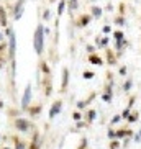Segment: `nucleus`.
I'll return each mask as SVG.
<instances>
[{"label": "nucleus", "mask_w": 141, "mask_h": 149, "mask_svg": "<svg viewBox=\"0 0 141 149\" xmlns=\"http://www.w3.org/2000/svg\"><path fill=\"white\" fill-rule=\"evenodd\" d=\"M134 2H138V0H134Z\"/></svg>", "instance_id": "nucleus-50"}, {"label": "nucleus", "mask_w": 141, "mask_h": 149, "mask_svg": "<svg viewBox=\"0 0 141 149\" xmlns=\"http://www.w3.org/2000/svg\"><path fill=\"white\" fill-rule=\"evenodd\" d=\"M90 15H92V18H102L103 17V8L99 5H92V8H90Z\"/></svg>", "instance_id": "nucleus-18"}, {"label": "nucleus", "mask_w": 141, "mask_h": 149, "mask_svg": "<svg viewBox=\"0 0 141 149\" xmlns=\"http://www.w3.org/2000/svg\"><path fill=\"white\" fill-rule=\"evenodd\" d=\"M133 130L131 128H118L117 130V139L121 141V139H125V138H133Z\"/></svg>", "instance_id": "nucleus-10"}, {"label": "nucleus", "mask_w": 141, "mask_h": 149, "mask_svg": "<svg viewBox=\"0 0 141 149\" xmlns=\"http://www.w3.org/2000/svg\"><path fill=\"white\" fill-rule=\"evenodd\" d=\"M138 120H140V111H138V110H131L130 117L126 118V121H128L130 124H131V123H136Z\"/></svg>", "instance_id": "nucleus-22"}, {"label": "nucleus", "mask_w": 141, "mask_h": 149, "mask_svg": "<svg viewBox=\"0 0 141 149\" xmlns=\"http://www.w3.org/2000/svg\"><path fill=\"white\" fill-rule=\"evenodd\" d=\"M102 31H103V34L107 36V34H110V33H112V26H110V25H103Z\"/></svg>", "instance_id": "nucleus-39"}, {"label": "nucleus", "mask_w": 141, "mask_h": 149, "mask_svg": "<svg viewBox=\"0 0 141 149\" xmlns=\"http://www.w3.org/2000/svg\"><path fill=\"white\" fill-rule=\"evenodd\" d=\"M49 18H51V12H49V10H44V13H43V20L48 21Z\"/></svg>", "instance_id": "nucleus-41"}, {"label": "nucleus", "mask_w": 141, "mask_h": 149, "mask_svg": "<svg viewBox=\"0 0 141 149\" xmlns=\"http://www.w3.org/2000/svg\"><path fill=\"white\" fill-rule=\"evenodd\" d=\"M107 138L110 139V141H112V139H117V130H113V128H108Z\"/></svg>", "instance_id": "nucleus-32"}, {"label": "nucleus", "mask_w": 141, "mask_h": 149, "mask_svg": "<svg viewBox=\"0 0 141 149\" xmlns=\"http://www.w3.org/2000/svg\"><path fill=\"white\" fill-rule=\"evenodd\" d=\"M7 64V62H0V71H2V69H3V66Z\"/></svg>", "instance_id": "nucleus-46"}, {"label": "nucleus", "mask_w": 141, "mask_h": 149, "mask_svg": "<svg viewBox=\"0 0 141 149\" xmlns=\"http://www.w3.org/2000/svg\"><path fill=\"white\" fill-rule=\"evenodd\" d=\"M133 141L134 143H141V134L140 133H134L133 134Z\"/></svg>", "instance_id": "nucleus-42"}, {"label": "nucleus", "mask_w": 141, "mask_h": 149, "mask_svg": "<svg viewBox=\"0 0 141 149\" xmlns=\"http://www.w3.org/2000/svg\"><path fill=\"white\" fill-rule=\"evenodd\" d=\"M66 7H67V2H66V0H59V3H58V18H59L61 15H64Z\"/></svg>", "instance_id": "nucleus-26"}, {"label": "nucleus", "mask_w": 141, "mask_h": 149, "mask_svg": "<svg viewBox=\"0 0 141 149\" xmlns=\"http://www.w3.org/2000/svg\"><path fill=\"white\" fill-rule=\"evenodd\" d=\"M121 121V117L120 115H113V117L110 118V126H115V124H118Z\"/></svg>", "instance_id": "nucleus-31"}, {"label": "nucleus", "mask_w": 141, "mask_h": 149, "mask_svg": "<svg viewBox=\"0 0 141 149\" xmlns=\"http://www.w3.org/2000/svg\"><path fill=\"white\" fill-rule=\"evenodd\" d=\"M0 43H7V39H5V34L0 31Z\"/></svg>", "instance_id": "nucleus-43"}, {"label": "nucleus", "mask_w": 141, "mask_h": 149, "mask_svg": "<svg viewBox=\"0 0 141 149\" xmlns=\"http://www.w3.org/2000/svg\"><path fill=\"white\" fill-rule=\"evenodd\" d=\"M85 126H89V124L85 123L84 120H81V121H77V123H75V130H74V133H75L77 130H82V128H85Z\"/></svg>", "instance_id": "nucleus-36"}, {"label": "nucleus", "mask_w": 141, "mask_h": 149, "mask_svg": "<svg viewBox=\"0 0 141 149\" xmlns=\"http://www.w3.org/2000/svg\"><path fill=\"white\" fill-rule=\"evenodd\" d=\"M33 48H34V52L41 58L43 52H44V26L41 25V23H38V25H36V30H34Z\"/></svg>", "instance_id": "nucleus-1"}, {"label": "nucleus", "mask_w": 141, "mask_h": 149, "mask_svg": "<svg viewBox=\"0 0 141 149\" xmlns=\"http://www.w3.org/2000/svg\"><path fill=\"white\" fill-rule=\"evenodd\" d=\"M105 61H107L108 66H117V62H118V58H117L115 51H112L110 48L105 49Z\"/></svg>", "instance_id": "nucleus-12"}, {"label": "nucleus", "mask_w": 141, "mask_h": 149, "mask_svg": "<svg viewBox=\"0 0 141 149\" xmlns=\"http://www.w3.org/2000/svg\"><path fill=\"white\" fill-rule=\"evenodd\" d=\"M134 102H136V95H131V97H130V100H128V108H131V110H133V105H134Z\"/></svg>", "instance_id": "nucleus-38"}, {"label": "nucleus", "mask_w": 141, "mask_h": 149, "mask_svg": "<svg viewBox=\"0 0 141 149\" xmlns=\"http://www.w3.org/2000/svg\"><path fill=\"white\" fill-rule=\"evenodd\" d=\"M100 98H102V102H105V103H112V100H113V92H102Z\"/></svg>", "instance_id": "nucleus-23"}, {"label": "nucleus", "mask_w": 141, "mask_h": 149, "mask_svg": "<svg viewBox=\"0 0 141 149\" xmlns=\"http://www.w3.org/2000/svg\"><path fill=\"white\" fill-rule=\"evenodd\" d=\"M44 80L41 82L43 84V90H44V97H51V93H53V82H51V75H48V77H43Z\"/></svg>", "instance_id": "nucleus-9"}, {"label": "nucleus", "mask_w": 141, "mask_h": 149, "mask_svg": "<svg viewBox=\"0 0 141 149\" xmlns=\"http://www.w3.org/2000/svg\"><path fill=\"white\" fill-rule=\"evenodd\" d=\"M131 89H133V79L126 77L125 79V82H123V85H121V90H123V93H128Z\"/></svg>", "instance_id": "nucleus-20"}, {"label": "nucleus", "mask_w": 141, "mask_h": 149, "mask_svg": "<svg viewBox=\"0 0 141 149\" xmlns=\"http://www.w3.org/2000/svg\"><path fill=\"white\" fill-rule=\"evenodd\" d=\"M120 148H121V141H118V139H112L110 144H108V149H120Z\"/></svg>", "instance_id": "nucleus-27"}, {"label": "nucleus", "mask_w": 141, "mask_h": 149, "mask_svg": "<svg viewBox=\"0 0 141 149\" xmlns=\"http://www.w3.org/2000/svg\"><path fill=\"white\" fill-rule=\"evenodd\" d=\"M118 74H120L121 77H125L128 74V67L126 66H120V67H118Z\"/></svg>", "instance_id": "nucleus-37"}, {"label": "nucleus", "mask_w": 141, "mask_h": 149, "mask_svg": "<svg viewBox=\"0 0 141 149\" xmlns=\"http://www.w3.org/2000/svg\"><path fill=\"white\" fill-rule=\"evenodd\" d=\"M26 111L30 113V117L31 118H38L40 117V113L43 111V105H30L26 108Z\"/></svg>", "instance_id": "nucleus-16"}, {"label": "nucleus", "mask_w": 141, "mask_h": 149, "mask_svg": "<svg viewBox=\"0 0 141 149\" xmlns=\"http://www.w3.org/2000/svg\"><path fill=\"white\" fill-rule=\"evenodd\" d=\"M28 149H41L40 141H30L28 143Z\"/></svg>", "instance_id": "nucleus-33"}, {"label": "nucleus", "mask_w": 141, "mask_h": 149, "mask_svg": "<svg viewBox=\"0 0 141 149\" xmlns=\"http://www.w3.org/2000/svg\"><path fill=\"white\" fill-rule=\"evenodd\" d=\"M130 113H131V108H128V107H126V108H125V110H123V111L120 113L121 120H126V118L130 117Z\"/></svg>", "instance_id": "nucleus-35"}, {"label": "nucleus", "mask_w": 141, "mask_h": 149, "mask_svg": "<svg viewBox=\"0 0 141 149\" xmlns=\"http://www.w3.org/2000/svg\"><path fill=\"white\" fill-rule=\"evenodd\" d=\"M0 26L5 30L7 26H10L8 25V13H7V8L3 5H0Z\"/></svg>", "instance_id": "nucleus-14"}, {"label": "nucleus", "mask_w": 141, "mask_h": 149, "mask_svg": "<svg viewBox=\"0 0 141 149\" xmlns=\"http://www.w3.org/2000/svg\"><path fill=\"white\" fill-rule=\"evenodd\" d=\"M69 79H71L69 69L62 67V71H61V93H66L67 87H69Z\"/></svg>", "instance_id": "nucleus-6"}, {"label": "nucleus", "mask_w": 141, "mask_h": 149, "mask_svg": "<svg viewBox=\"0 0 141 149\" xmlns=\"http://www.w3.org/2000/svg\"><path fill=\"white\" fill-rule=\"evenodd\" d=\"M125 13H126V5H125L123 2H120V5H118V15L125 17Z\"/></svg>", "instance_id": "nucleus-34"}, {"label": "nucleus", "mask_w": 141, "mask_h": 149, "mask_svg": "<svg viewBox=\"0 0 141 149\" xmlns=\"http://www.w3.org/2000/svg\"><path fill=\"white\" fill-rule=\"evenodd\" d=\"M25 5H26V0H15L13 8H12V18L13 20H20L23 17V12H25Z\"/></svg>", "instance_id": "nucleus-4"}, {"label": "nucleus", "mask_w": 141, "mask_h": 149, "mask_svg": "<svg viewBox=\"0 0 141 149\" xmlns=\"http://www.w3.org/2000/svg\"><path fill=\"white\" fill-rule=\"evenodd\" d=\"M140 23H141V17H140Z\"/></svg>", "instance_id": "nucleus-49"}, {"label": "nucleus", "mask_w": 141, "mask_h": 149, "mask_svg": "<svg viewBox=\"0 0 141 149\" xmlns=\"http://www.w3.org/2000/svg\"><path fill=\"white\" fill-rule=\"evenodd\" d=\"M85 49H87V52H89V54H94L97 48H95V44H87V46H85Z\"/></svg>", "instance_id": "nucleus-40"}, {"label": "nucleus", "mask_w": 141, "mask_h": 149, "mask_svg": "<svg viewBox=\"0 0 141 149\" xmlns=\"http://www.w3.org/2000/svg\"><path fill=\"white\" fill-rule=\"evenodd\" d=\"M90 21H92V15L90 13H82L81 17L77 18V21H75V26L77 28H85V26L90 25Z\"/></svg>", "instance_id": "nucleus-8"}, {"label": "nucleus", "mask_w": 141, "mask_h": 149, "mask_svg": "<svg viewBox=\"0 0 141 149\" xmlns=\"http://www.w3.org/2000/svg\"><path fill=\"white\" fill-rule=\"evenodd\" d=\"M107 10H110V12H112V10H113V5H112V3H110V2H108V3H107Z\"/></svg>", "instance_id": "nucleus-44"}, {"label": "nucleus", "mask_w": 141, "mask_h": 149, "mask_svg": "<svg viewBox=\"0 0 141 149\" xmlns=\"http://www.w3.org/2000/svg\"><path fill=\"white\" fill-rule=\"evenodd\" d=\"M38 71L43 74V77H48V75H51V67L48 64L44 59H40V64H38Z\"/></svg>", "instance_id": "nucleus-13"}, {"label": "nucleus", "mask_w": 141, "mask_h": 149, "mask_svg": "<svg viewBox=\"0 0 141 149\" xmlns=\"http://www.w3.org/2000/svg\"><path fill=\"white\" fill-rule=\"evenodd\" d=\"M95 97H97V92H92L90 95H89L87 98H84V100H77V103H75V107H77V110L82 111V110H87V107L92 102L95 100Z\"/></svg>", "instance_id": "nucleus-7"}, {"label": "nucleus", "mask_w": 141, "mask_h": 149, "mask_svg": "<svg viewBox=\"0 0 141 149\" xmlns=\"http://www.w3.org/2000/svg\"><path fill=\"white\" fill-rule=\"evenodd\" d=\"M87 146H89V139L85 136H82L81 143H79V146H77V149H87Z\"/></svg>", "instance_id": "nucleus-28"}, {"label": "nucleus", "mask_w": 141, "mask_h": 149, "mask_svg": "<svg viewBox=\"0 0 141 149\" xmlns=\"http://www.w3.org/2000/svg\"><path fill=\"white\" fill-rule=\"evenodd\" d=\"M84 118H85V123L90 124L95 121V118H97V110L95 108H87L85 113H84Z\"/></svg>", "instance_id": "nucleus-15"}, {"label": "nucleus", "mask_w": 141, "mask_h": 149, "mask_svg": "<svg viewBox=\"0 0 141 149\" xmlns=\"http://www.w3.org/2000/svg\"><path fill=\"white\" fill-rule=\"evenodd\" d=\"M89 62L90 64H94V66H105V61L97 54V52H94V54H89Z\"/></svg>", "instance_id": "nucleus-17"}, {"label": "nucleus", "mask_w": 141, "mask_h": 149, "mask_svg": "<svg viewBox=\"0 0 141 149\" xmlns=\"http://www.w3.org/2000/svg\"><path fill=\"white\" fill-rule=\"evenodd\" d=\"M13 126H15V130L18 131V133H30V130H34L33 123H31L30 120L21 118V117L13 118Z\"/></svg>", "instance_id": "nucleus-2"}, {"label": "nucleus", "mask_w": 141, "mask_h": 149, "mask_svg": "<svg viewBox=\"0 0 141 149\" xmlns=\"http://www.w3.org/2000/svg\"><path fill=\"white\" fill-rule=\"evenodd\" d=\"M89 2H92V3H95V2H97V0H89Z\"/></svg>", "instance_id": "nucleus-47"}, {"label": "nucleus", "mask_w": 141, "mask_h": 149, "mask_svg": "<svg viewBox=\"0 0 141 149\" xmlns=\"http://www.w3.org/2000/svg\"><path fill=\"white\" fill-rule=\"evenodd\" d=\"M67 2V8H69V13L75 12L79 8V0H66Z\"/></svg>", "instance_id": "nucleus-24"}, {"label": "nucleus", "mask_w": 141, "mask_h": 149, "mask_svg": "<svg viewBox=\"0 0 141 149\" xmlns=\"http://www.w3.org/2000/svg\"><path fill=\"white\" fill-rule=\"evenodd\" d=\"M110 44V36H97L95 38V48L97 49H107Z\"/></svg>", "instance_id": "nucleus-11"}, {"label": "nucleus", "mask_w": 141, "mask_h": 149, "mask_svg": "<svg viewBox=\"0 0 141 149\" xmlns=\"http://www.w3.org/2000/svg\"><path fill=\"white\" fill-rule=\"evenodd\" d=\"M113 25H115V26H120V28H125V26L128 25V21H126V18H125V17L117 15V17L113 18Z\"/></svg>", "instance_id": "nucleus-21"}, {"label": "nucleus", "mask_w": 141, "mask_h": 149, "mask_svg": "<svg viewBox=\"0 0 141 149\" xmlns=\"http://www.w3.org/2000/svg\"><path fill=\"white\" fill-rule=\"evenodd\" d=\"M61 111H62V100H54L53 105L49 107V113H48L49 120H54V118L61 113Z\"/></svg>", "instance_id": "nucleus-5"}, {"label": "nucleus", "mask_w": 141, "mask_h": 149, "mask_svg": "<svg viewBox=\"0 0 141 149\" xmlns=\"http://www.w3.org/2000/svg\"><path fill=\"white\" fill-rule=\"evenodd\" d=\"M140 130H141V128H140Z\"/></svg>", "instance_id": "nucleus-51"}, {"label": "nucleus", "mask_w": 141, "mask_h": 149, "mask_svg": "<svg viewBox=\"0 0 141 149\" xmlns=\"http://www.w3.org/2000/svg\"><path fill=\"white\" fill-rule=\"evenodd\" d=\"M31 98H33V87H31V84L28 82V84L25 85V90H23V95H21V100H20L21 110L26 111V108L31 105Z\"/></svg>", "instance_id": "nucleus-3"}, {"label": "nucleus", "mask_w": 141, "mask_h": 149, "mask_svg": "<svg viewBox=\"0 0 141 149\" xmlns=\"http://www.w3.org/2000/svg\"><path fill=\"white\" fill-rule=\"evenodd\" d=\"M138 133H140V134H141V130H140V131H138Z\"/></svg>", "instance_id": "nucleus-48"}, {"label": "nucleus", "mask_w": 141, "mask_h": 149, "mask_svg": "<svg viewBox=\"0 0 141 149\" xmlns=\"http://www.w3.org/2000/svg\"><path fill=\"white\" fill-rule=\"evenodd\" d=\"M72 120H74L75 123H77V121H81V120H84V115H82V113H81L79 110H75L74 113H72Z\"/></svg>", "instance_id": "nucleus-30"}, {"label": "nucleus", "mask_w": 141, "mask_h": 149, "mask_svg": "<svg viewBox=\"0 0 141 149\" xmlns=\"http://www.w3.org/2000/svg\"><path fill=\"white\" fill-rule=\"evenodd\" d=\"M13 149H28V143L20 138L13 136Z\"/></svg>", "instance_id": "nucleus-19"}, {"label": "nucleus", "mask_w": 141, "mask_h": 149, "mask_svg": "<svg viewBox=\"0 0 141 149\" xmlns=\"http://www.w3.org/2000/svg\"><path fill=\"white\" fill-rule=\"evenodd\" d=\"M2 108H5V102H3V100H0V110H2Z\"/></svg>", "instance_id": "nucleus-45"}, {"label": "nucleus", "mask_w": 141, "mask_h": 149, "mask_svg": "<svg viewBox=\"0 0 141 149\" xmlns=\"http://www.w3.org/2000/svg\"><path fill=\"white\" fill-rule=\"evenodd\" d=\"M82 77L85 79V80H90V79L95 77V72L94 71H84L82 72Z\"/></svg>", "instance_id": "nucleus-29"}, {"label": "nucleus", "mask_w": 141, "mask_h": 149, "mask_svg": "<svg viewBox=\"0 0 141 149\" xmlns=\"http://www.w3.org/2000/svg\"><path fill=\"white\" fill-rule=\"evenodd\" d=\"M112 36H113V41H120V39H126V36H125V33L121 31V30H115V31H112Z\"/></svg>", "instance_id": "nucleus-25"}]
</instances>
